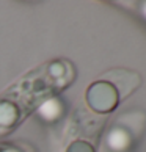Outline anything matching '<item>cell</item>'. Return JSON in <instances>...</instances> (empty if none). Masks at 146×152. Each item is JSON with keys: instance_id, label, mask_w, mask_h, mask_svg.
Segmentation results:
<instances>
[{"instance_id": "7a4b0ae2", "label": "cell", "mask_w": 146, "mask_h": 152, "mask_svg": "<svg viewBox=\"0 0 146 152\" xmlns=\"http://www.w3.org/2000/svg\"><path fill=\"white\" fill-rule=\"evenodd\" d=\"M104 80H109L110 85L118 89V97H127L140 85V75L126 69L110 71L104 75Z\"/></svg>"}, {"instance_id": "6da1fadb", "label": "cell", "mask_w": 146, "mask_h": 152, "mask_svg": "<svg viewBox=\"0 0 146 152\" xmlns=\"http://www.w3.org/2000/svg\"><path fill=\"white\" fill-rule=\"evenodd\" d=\"M87 100L90 107L96 111L105 113V111L113 110L120 97H118L116 89L107 82H96L90 86L87 93Z\"/></svg>"}, {"instance_id": "3957f363", "label": "cell", "mask_w": 146, "mask_h": 152, "mask_svg": "<svg viewBox=\"0 0 146 152\" xmlns=\"http://www.w3.org/2000/svg\"><path fill=\"white\" fill-rule=\"evenodd\" d=\"M66 152H94V149L85 141H76L69 146V149Z\"/></svg>"}]
</instances>
